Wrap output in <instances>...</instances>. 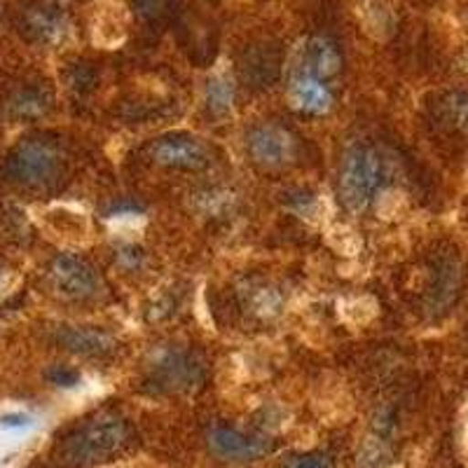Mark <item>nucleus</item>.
I'll return each instance as SVG.
<instances>
[{"label": "nucleus", "mask_w": 468, "mask_h": 468, "mask_svg": "<svg viewBox=\"0 0 468 468\" xmlns=\"http://www.w3.org/2000/svg\"><path fill=\"white\" fill-rule=\"evenodd\" d=\"M52 111V96L43 87H19L5 101V112L15 122H36Z\"/></svg>", "instance_id": "nucleus-13"}, {"label": "nucleus", "mask_w": 468, "mask_h": 468, "mask_svg": "<svg viewBox=\"0 0 468 468\" xmlns=\"http://www.w3.org/2000/svg\"><path fill=\"white\" fill-rule=\"evenodd\" d=\"M239 298L244 309L250 316H258V319H271L282 312V295H279L277 288L267 286V283H256L249 282L244 288H239Z\"/></svg>", "instance_id": "nucleus-14"}, {"label": "nucleus", "mask_w": 468, "mask_h": 468, "mask_svg": "<svg viewBox=\"0 0 468 468\" xmlns=\"http://www.w3.org/2000/svg\"><path fill=\"white\" fill-rule=\"evenodd\" d=\"M24 31L37 43L54 45L64 40L69 24L64 12H58L54 5H33L24 12Z\"/></svg>", "instance_id": "nucleus-12"}, {"label": "nucleus", "mask_w": 468, "mask_h": 468, "mask_svg": "<svg viewBox=\"0 0 468 468\" xmlns=\"http://www.w3.org/2000/svg\"><path fill=\"white\" fill-rule=\"evenodd\" d=\"M7 286H10V271H7L5 267L0 265V298L5 295Z\"/></svg>", "instance_id": "nucleus-19"}, {"label": "nucleus", "mask_w": 468, "mask_h": 468, "mask_svg": "<svg viewBox=\"0 0 468 468\" xmlns=\"http://www.w3.org/2000/svg\"><path fill=\"white\" fill-rule=\"evenodd\" d=\"M148 160L165 169L202 171L211 165V153L190 133H166L148 145Z\"/></svg>", "instance_id": "nucleus-7"}, {"label": "nucleus", "mask_w": 468, "mask_h": 468, "mask_svg": "<svg viewBox=\"0 0 468 468\" xmlns=\"http://www.w3.org/2000/svg\"><path fill=\"white\" fill-rule=\"evenodd\" d=\"M298 139L274 122L258 124L246 133V153L262 169H283L298 160Z\"/></svg>", "instance_id": "nucleus-5"}, {"label": "nucleus", "mask_w": 468, "mask_h": 468, "mask_svg": "<svg viewBox=\"0 0 468 468\" xmlns=\"http://www.w3.org/2000/svg\"><path fill=\"white\" fill-rule=\"evenodd\" d=\"M342 70V57L335 43L328 37H312L298 52V73L312 75L319 80H330Z\"/></svg>", "instance_id": "nucleus-8"}, {"label": "nucleus", "mask_w": 468, "mask_h": 468, "mask_svg": "<svg viewBox=\"0 0 468 468\" xmlns=\"http://www.w3.org/2000/svg\"><path fill=\"white\" fill-rule=\"evenodd\" d=\"M291 103L304 115H324L333 106V94L319 78L295 73L291 80Z\"/></svg>", "instance_id": "nucleus-11"}, {"label": "nucleus", "mask_w": 468, "mask_h": 468, "mask_svg": "<svg viewBox=\"0 0 468 468\" xmlns=\"http://www.w3.org/2000/svg\"><path fill=\"white\" fill-rule=\"evenodd\" d=\"M48 379H49V382H52V384H57V387L70 388V387H75V384L80 382V375L75 373L73 367L54 366L52 370H48Z\"/></svg>", "instance_id": "nucleus-16"}, {"label": "nucleus", "mask_w": 468, "mask_h": 468, "mask_svg": "<svg viewBox=\"0 0 468 468\" xmlns=\"http://www.w3.org/2000/svg\"><path fill=\"white\" fill-rule=\"evenodd\" d=\"M208 447L216 457L225 459V462H246V459H256L265 452V445L261 441L244 436L237 429H228V426H216L208 433Z\"/></svg>", "instance_id": "nucleus-10"}, {"label": "nucleus", "mask_w": 468, "mask_h": 468, "mask_svg": "<svg viewBox=\"0 0 468 468\" xmlns=\"http://www.w3.org/2000/svg\"><path fill=\"white\" fill-rule=\"evenodd\" d=\"M48 279L57 295H61L64 300H73V303L94 300L101 292V279L94 267L70 253H61L49 262Z\"/></svg>", "instance_id": "nucleus-6"}, {"label": "nucleus", "mask_w": 468, "mask_h": 468, "mask_svg": "<svg viewBox=\"0 0 468 468\" xmlns=\"http://www.w3.org/2000/svg\"><path fill=\"white\" fill-rule=\"evenodd\" d=\"M384 181L382 154L373 145L356 144L345 153L340 166V199L354 213L366 211Z\"/></svg>", "instance_id": "nucleus-3"}, {"label": "nucleus", "mask_w": 468, "mask_h": 468, "mask_svg": "<svg viewBox=\"0 0 468 468\" xmlns=\"http://www.w3.org/2000/svg\"><path fill=\"white\" fill-rule=\"evenodd\" d=\"M66 165H69V157H66L64 145L49 133H33L7 153L0 174L12 186L27 187V190H49L61 183Z\"/></svg>", "instance_id": "nucleus-1"}, {"label": "nucleus", "mask_w": 468, "mask_h": 468, "mask_svg": "<svg viewBox=\"0 0 468 468\" xmlns=\"http://www.w3.org/2000/svg\"><path fill=\"white\" fill-rule=\"evenodd\" d=\"M132 441L129 426L117 417H101V420L87 421L80 429L58 442V462L70 468H87L96 463L111 462L122 452Z\"/></svg>", "instance_id": "nucleus-2"}, {"label": "nucleus", "mask_w": 468, "mask_h": 468, "mask_svg": "<svg viewBox=\"0 0 468 468\" xmlns=\"http://www.w3.org/2000/svg\"><path fill=\"white\" fill-rule=\"evenodd\" d=\"M234 87L225 73H216L207 82V108L211 115L223 117L232 111Z\"/></svg>", "instance_id": "nucleus-15"}, {"label": "nucleus", "mask_w": 468, "mask_h": 468, "mask_svg": "<svg viewBox=\"0 0 468 468\" xmlns=\"http://www.w3.org/2000/svg\"><path fill=\"white\" fill-rule=\"evenodd\" d=\"M286 468H333V463L324 454H304V457L292 459Z\"/></svg>", "instance_id": "nucleus-17"}, {"label": "nucleus", "mask_w": 468, "mask_h": 468, "mask_svg": "<svg viewBox=\"0 0 468 468\" xmlns=\"http://www.w3.org/2000/svg\"><path fill=\"white\" fill-rule=\"evenodd\" d=\"M202 366L190 351L178 346H162L148 361V382L157 391H187L202 382Z\"/></svg>", "instance_id": "nucleus-4"}, {"label": "nucleus", "mask_w": 468, "mask_h": 468, "mask_svg": "<svg viewBox=\"0 0 468 468\" xmlns=\"http://www.w3.org/2000/svg\"><path fill=\"white\" fill-rule=\"evenodd\" d=\"M57 342L64 349L80 354V356L101 358L117 349V340L106 330L87 328V325H61L57 328Z\"/></svg>", "instance_id": "nucleus-9"}, {"label": "nucleus", "mask_w": 468, "mask_h": 468, "mask_svg": "<svg viewBox=\"0 0 468 468\" xmlns=\"http://www.w3.org/2000/svg\"><path fill=\"white\" fill-rule=\"evenodd\" d=\"M0 426H5V429H19V426H28V417H24V415L3 417V420H0Z\"/></svg>", "instance_id": "nucleus-18"}]
</instances>
